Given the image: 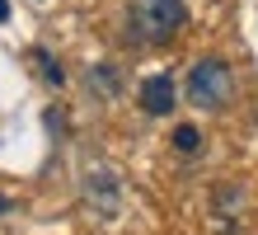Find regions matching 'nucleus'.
I'll list each match as a JSON object with an SVG mask.
<instances>
[{
  "label": "nucleus",
  "instance_id": "obj_6",
  "mask_svg": "<svg viewBox=\"0 0 258 235\" xmlns=\"http://www.w3.org/2000/svg\"><path fill=\"white\" fill-rule=\"evenodd\" d=\"M89 80H94V85H99L103 94H117V80H113V71H108V66H99L94 75H89Z\"/></svg>",
  "mask_w": 258,
  "mask_h": 235
},
{
  "label": "nucleus",
  "instance_id": "obj_8",
  "mask_svg": "<svg viewBox=\"0 0 258 235\" xmlns=\"http://www.w3.org/2000/svg\"><path fill=\"white\" fill-rule=\"evenodd\" d=\"M10 19V0H0V24H5Z\"/></svg>",
  "mask_w": 258,
  "mask_h": 235
},
{
  "label": "nucleus",
  "instance_id": "obj_3",
  "mask_svg": "<svg viewBox=\"0 0 258 235\" xmlns=\"http://www.w3.org/2000/svg\"><path fill=\"white\" fill-rule=\"evenodd\" d=\"M141 108L155 113V118H164L174 108V80H169V75H150V80L141 85Z\"/></svg>",
  "mask_w": 258,
  "mask_h": 235
},
{
  "label": "nucleus",
  "instance_id": "obj_2",
  "mask_svg": "<svg viewBox=\"0 0 258 235\" xmlns=\"http://www.w3.org/2000/svg\"><path fill=\"white\" fill-rule=\"evenodd\" d=\"M230 94H235V75H230L225 61L207 57V61H197V66L188 71V99L197 108H211V113H216V108L230 104Z\"/></svg>",
  "mask_w": 258,
  "mask_h": 235
},
{
  "label": "nucleus",
  "instance_id": "obj_7",
  "mask_svg": "<svg viewBox=\"0 0 258 235\" xmlns=\"http://www.w3.org/2000/svg\"><path fill=\"white\" fill-rule=\"evenodd\" d=\"M42 71H47V80H52V85H61V80H66V75H61V66H56L52 57H42Z\"/></svg>",
  "mask_w": 258,
  "mask_h": 235
},
{
  "label": "nucleus",
  "instance_id": "obj_5",
  "mask_svg": "<svg viewBox=\"0 0 258 235\" xmlns=\"http://www.w3.org/2000/svg\"><path fill=\"white\" fill-rule=\"evenodd\" d=\"M174 151H178V155H197V151H202V132H197L192 122L174 127Z\"/></svg>",
  "mask_w": 258,
  "mask_h": 235
},
{
  "label": "nucleus",
  "instance_id": "obj_4",
  "mask_svg": "<svg viewBox=\"0 0 258 235\" xmlns=\"http://www.w3.org/2000/svg\"><path fill=\"white\" fill-rule=\"evenodd\" d=\"M85 188H89V202H94L103 216L117 212V179H113V174H103V169H99V174H89Z\"/></svg>",
  "mask_w": 258,
  "mask_h": 235
},
{
  "label": "nucleus",
  "instance_id": "obj_1",
  "mask_svg": "<svg viewBox=\"0 0 258 235\" xmlns=\"http://www.w3.org/2000/svg\"><path fill=\"white\" fill-rule=\"evenodd\" d=\"M188 24L183 0H132V28L141 42H169Z\"/></svg>",
  "mask_w": 258,
  "mask_h": 235
},
{
  "label": "nucleus",
  "instance_id": "obj_9",
  "mask_svg": "<svg viewBox=\"0 0 258 235\" xmlns=\"http://www.w3.org/2000/svg\"><path fill=\"white\" fill-rule=\"evenodd\" d=\"M0 212H5V198H0Z\"/></svg>",
  "mask_w": 258,
  "mask_h": 235
}]
</instances>
